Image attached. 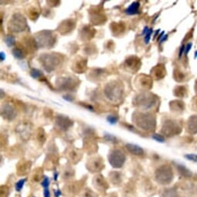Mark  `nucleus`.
Masks as SVG:
<instances>
[{"mask_svg": "<svg viewBox=\"0 0 197 197\" xmlns=\"http://www.w3.org/2000/svg\"><path fill=\"white\" fill-rule=\"evenodd\" d=\"M176 166L177 170L179 171V172L185 178H191L192 176V172L189 169H188L186 166H184L183 165H181V164H176Z\"/></svg>", "mask_w": 197, "mask_h": 197, "instance_id": "obj_23", "label": "nucleus"}, {"mask_svg": "<svg viewBox=\"0 0 197 197\" xmlns=\"http://www.w3.org/2000/svg\"><path fill=\"white\" fill-rule=\"evenodd\" d=\"M12 53H13V55L14 56V57H16V59L18 60H23V58H25V56H26V55H25L23 50H21V49L18 48V47L13 49Z\"/></svg>", "mask_w": 197, "mask_h": 197, "instance_id": "obj_28", "label": "nucleus"}, {"mask_svg": "<svg viewBox=\"0 0 197 197\" xmlns=\"http://www.w3.org/2000/svg\"><path fill=\"white\" fill-rule=\"evenodd\" d=\"M134 121L139 128L146 131H151L156 127V119L149 114L135 113L134 114Z\"/></svg>", "mask_w": 197, "mask_h": 197, "instance_id": "obj_2", "label": "nucleus"}, {"mask_svg": "<svg viewBox=\"0 0 197 197\" xmlns=\"http://www.w3.org/2000/svg\"><path fill=\"white\" fill-rule=\"evenodd\" d=\"M185 157L188 159V160L192 161V162H197V155L195 154H188L185 156Z\"/></svg>", "mask_w": 197, "mask_h": 197, "instance_id": "obj_39", "label": "nucleus"}, {"mask_svg": "<svg viewBox=\"0 0 197 197\" xmlns=\"http://www.w3.org/2000/svg\"><path fill=\"white\" fill-rule=\"evenodd\" d=\"M187 94L186 87L184 86H178L174 90V95L176 97L178 98H184Z\"/></svg>", "mask_w": 197, "mask_h": 197, "instance_id": "obj_26", "label": "nucleus"}, {"mask_svg": "<svg viewBox=\"0 0 197 197\" xmlns=\"http://www.w3.org/2000/svg\"><path fill=\"white\" fill-rule=\"evenodd\" d=\"M108 197H117V195H109Z\"/></svg>", "mask_w": 197, "mask_h": 197, "instance_id": "obj_51", "label": "nucleus"}, {"mask_svg": "<svg viewBox=\"0 0 197 197\" xmlns=\"http://www.w3.org/2000/svg\"><path fill=\"white\" fill-rule=\"evenodd\" d=\"M141 65V61L137 56H130L125 60V67L128 68V71L132 72L136 71L139 69Z\"/></svg>", "mask_w": 197, "mask_h": 197, "instance_id": "obj_12", "label": "nucleus"}, {"mask_svg": "<svg viewBox=\"0 0 197 197\" xmlns=\"http://www.w3.org/2000/svg\"><path fill=\"white\" fill-rule=\"evenodd\" d=\"M161 197H180V195L176 189H167L162 192Z\"/></svg>", "mask_w": 197, "mask_h": 197, "instance_id": "obj_27", "label": "nucleus"}, {"mask_svg": "<svg viewBox=\"0 0 197 197\" xmlns=\"http://www.w3.org/2000/svg\"><path fill=\"white\" fill-rule=\"evenodd\" d=\"M106 97L111 101H118L123 95V89L121 83L118 81H112L107 84L104 89Z\"/></svg>", "mask_w": 197, "mask_h": 197, "instance_id": "obj_4", "label": "nucleus"}, {"mask_svg": "<svg viewBox=\"0 0 197 197\" xmlns=\"http://www.w3.org/2000/svg\"><path fill=\"white\" fill-rule=\"evenodd\" d=\"M149 27H148V26H145V27L144 28V30H143V32H142V34H146L147 33V32L148 31H149Z\"/></svg>", "mask_w": 197, "mask_h": 197, "instance_id": "obj_49", "label": "nucleus"}, {"mask_svg": "<svg viewBox=\"0 0 197 197\" xmlns=\"http://www.w3.org/2000/svg\"><path fill=\"white\" fill-rule=\"evenodd\" d=\"M82 197H98L97 194L90 189H85L81 195Z\"/></svg>", "mask_w": 197, "mask_h": 197, "instance_id": "obj_34", "label": "nucleus"}, {"mask_svg": "<svg viewBox=\"0 0 197 197\" xmlns=\"http://www.w3.org/2000/svg\"><path fill=\"white\" fill-rule=\"evenodd\" d=\"M152 138L156 140V141H158V142H165V138L162 135H159V134H154V135H152Z\"/></svg>", "mask_w": 197, "mask_h": 197, "instance_id": "obj_36", "label": "nucleus"}, {"mask_svg": "<svg viewBox=\"0 0 197 197\" xmlns=\"http://www.w3.org/2000/svg\"><path fill=\"white\" fill-rule=\"evenodd\" d=\"M50 184V178L45 176L43 177V180H42V182H41V186H43L44 189H47V188H49Z\"/></svg>", "mask_w": 197, "mask_h": 197, "instance_id": "obj_35", "label": "nucleus"}, {"mask_svg": "<svg viewBox=\"0 0 197 197\" xmlns=\"http://www.w3.org/2000/svg\"><path fill=\"white\" fill-rule=\"evenodd\" d=\"M152 77L156 80H160L162 79L166 74V70H165V66L163 64H159L156 66L152 70Z\"/></svg>", "mask_w": 197, "mask_h": 197, "instance_id": "obj_13", "label": "nucleus"}, {"mask_svg": "<svg viewBox=\"0 0 197 197\" xmlns=\"http://www.w3.org/2000/svg\"><path fill=\"white\" fill-rule=\"evenodd\" d=\"M181 131L182 126L177 121L167 120L162 125V132L168 137L178 135L181 132Z\"/></svg>", "mask_w": 197, "mask_h": 197, "instance_id": "obj_7", "label": "nucleus"}, {"mask_svg": "<svg viewBox=\"0 0 197 197\" xmlns=\"http://www.w3.org/2000/svg\"><path fill=\"white\" fill-rule=\"evenodd\" d=\"M40 62L43 65V68L47 71H51L57 68V66L60 64V57L55 53L45 54L40 56Z\"/></svg>", "mask_w": 197, "mask_h": 197, "instance_id": "obj_6", "label": "nucleus"}, {"mask_svg": "<svg viewBox=\"0 0 197 197\" xmlns=\"http://www.w3.org/2000/svg\"><path fill=\"white\" fill-rule=\"evenodd\" d=\"M5 43L9 47H12L16 44V40L13 36H7L5 38Z\"/></svg>", "mask_w": 197, "mask_h": 197, "instance_id": "obj_30", "label": "nucleus"}, {"mask_svg": "<svg viewBox=\"0 0 197 197\" xmlns=\"http://www.w3.org/2000/svg\"><path fill=\"white\" fill-rule=\"evenodd\" d=\"M74 65L72 67V69L74 68L76 72L83 73L86 70L87 68V60L83 59L81 57H79L78 60H76Z\"/></svg>", "mask_w": 197, "mask_h": 197, "instance_id": "obj_17", "label": "nucleus"}, {"mask_svg": "<svg viewBox=\"0 0 197 197\" xmlns=\"http://www.w3.org/2000/svg\"><path fill=\"white\" fill-rule=\"evenodd\" d=\"M195 93L197 94V80H195Z\"/></svg>", "mask_w": 197, "mask_h": 197, "instance_id": "obj_50", "label": "nucleus"}, {"mask_svg": "<svg viewBox=\"0 0 197 197\" xmlns=\"http://www.w3.org/2000/svg\"><path fill=\"white\" fill-rule=\"evenodd\" d=\"M43 195H44V197H51L50 196V192L49 188L44 189V190H43Z\"/></svg>", "mask_w": 197, "mask_h": 197, "instance_id": "obj_43", "label": "nucleus"}, {"mask_svg": "<svg viewBox=\"0 0 197 197\" xmlns=\"http://www.w3.org/2000/svg\"><path fill=\"white\" fill-rule=\"evenodd\" d=\"M6 59V53H3V52H1L0 53V60H1V61H3L5 60Z\"/></svg>", "mask_w": 197, "mask_h": 197, "instance_id": "obj_46", "label": "nucleus"}, {"mask_svg": "<svg viewBox=\"0 0 197 197\" xmlns=\"http://www.w3.org/2000/svg\"><path fill=\"white\" fill-rule=\"evenodd\" d=\"M192 43H189L186 46V50H185V53H186V55L188 54L189 51L191 50V48H192Z\"/></svg>", "mask_w": 197, "mask_h": 197, "instance_id": "obj_42", "label": "nucleus"}, {"mask_svg": "<svg viewBox=\"0 0 197 197\" xmlns=\"http://www.w3.org/2000/svg\"><path fill=\"white\" fill-rule=\"evenodd\" d=\"M192 107L193 111H197V96L194 97L193 99L192 100Z\"/></svg>", "mask_w": 197, "mask_h": 197, "instance_id": "obj_40", "label": "nucleus"}, {"mask_svg": "<svg viewBox=\"0 0 197 197\" xmlns=\"http://www.w3.org/2000/svg\"><path fill=\"white\" fill-rule=\"evenodd\" d=\"M174 78L176 81L182 82L184 80L185 75L183 72L180 71L179 70H175L174 71Z\"/></svg>", "mask_w": 197, "mask_h": 197, "instance_id": "obj_29", "label": "nucleus"}, {"mask_svg": "<svg viewBox=\"0 0 197 197\" xmlns=\"http://www.w3.org/2000/svg\"><path fill=\"white\" fill-rule=\"evenodd\" d=\"M185 50H186V46L183 45L181 47H180V53H179V56H180V57H181L182 55L183 54V53H184V52H185Z\"/></svg>", "mask_w": 197, "mask_h": 197, "instance_id": "obj_45", "label": "nucleus"}, {"mask_svg": "<svg viewBox=\"0 0 197 197\" xmlns=\"http://www.w3.org/2000/svg\"><path fill=\"white\" fill-rule=\"evenodd\" d=\"M26 181V179H22V180H19L17 183H16V184H15V189H16V192H20L23 189Z\"/></svg>", "mask_w": 197, "mask_h": 197, "instance_id": "obj_31", "label": "nucleus"}, {"mask_svg": "<svg viewBox=\"0 0 197 197\" xmlns=\"http://www.w3.org/2000/svg\"><path fill=\"white\" fill-rule=\"evenodd\" d=\"M104 139L107 141H109V142H112V143H116L118 142V139L115 136H114L111 134L105 133L104 135Z\"/></svg>", "mask_w": 197, "mask_h": 197, "instance_id": "obj_33", "label": "nucleus"}, {"mask_svg": "<svg viewBox=\"0 0 197 197\" xmlns=\"http://www.w3.org/2000/svg\"><path fill=\"white\" fill-rule=\"evenodd\" d=\"M93 185L95 187V189L99 190L100 192H106L109 187L107 181L105 180L104 177H103V176H101V175H98L94 178Z\"/></svg>", "mask_w": 197, "mask_h": 197, "instance_id": "obj_11", "label": "nucleus"}, {"mask_svg": "<svg viewBox=\"0 0 197 197\" xmlns=\"http://www.w3.org/2000/svg\"><path fill=\"white\" fill-rule=\"evenodd\" d=\"M10 26H11L10 30H12L13 32L19 33L24 30L25 28L27 26L24 16H23L19 13H16L13 16L12 20H10Z\"/></svg>", "mask_w": 197, "mask_h": 197, "instance_id": "obj_8", "label": "nucleus"}, {"mask_svg": "<svg viewBox=\"0 0 197 197\" xmlns=\"http://www.w3.org/2000/svg\"><path fill=\"white\" fill-rule=\"evenodd\" d=\"M64 99L66 100V101H70V102H71V101H73V100H74V98H73L72 96H71V95H65V96H64Z\"/></svg>", "mask_w": 197, "mask_h": 197, "instance_id": "obj_44", "label": "nucleus"}, {"mask_svg": "<svg viewBox=\"0 0 197 197\" xmlns=\"http://www.w3.org/2000/svg\"><path fill=\"white\" fill-rule=\"evenodd\" d=\"M107 121L109 122V123L111 124V125H114V124L117 123L118 118L114 115H109L107 116Z\"/></svg>", "mask_w": 197, "mask_h": 197, "instance_id": "obj_37", "label": "nucleus"}, {"mask_svg": "<svg viewBox=\"0 0 197 197\" xmlns=\"http://www.w3.org/2000/svg\"><path fill=\"white\" fill-rule=\"evenodd\" d=\"M171 111L175 112H183L185 109V104L181 101H172L170 102Z\"/></svg>", "mask_w": 197, "mask_h": 197, "instance_id": "obj_20", "label": "nucleus"}, {"mask_svg": "<svg viewBox=\"0 0 197 197\" xmlns=\"http://www.w3.org/2000/svg\"><path fill=\"white\" fill-rule=\"evenodd\" d=\"M135 84L137 87L140 90L148 91L152 88V78L150 76L141 74L138 76L135 80Z\"/></svg>", "mask_w": 197, "mask_h": 197, "instance_id": "obj_9", "label": "nucleus"}, {"mask_svg": "<svg viewBox=\"0 0 197 197\" xmlns=\"http://www.w3.org/2000/svg\"><path fill=\"white\" fill-rule=\"evenodd\" d=\"M2 115L5 119L12 121L16 118V112L11 106L6 104L2 108Z\"/></svg>", "mask_w": 197, "mask_h": 197, "instance_id": "obj_14", "label": "nucleus"}, {"mask_svg": "<svg viewBox=\"0 0 197 197\" xmlns=\"http://www.w3.org/2000/svg\"><path fill=\"white\" fill-rule=\"evenodd\" d=\"M74 25H75V23H74V22L73 20H66L60 25L59 31L61 33H63V30H65L66 33H68L67 29H68V30L70 32L71 30H72V28L74 29Z\"/></svg>", "mask_w": 197, "mask_h": 197, "instance_id": "obj_22", "label": "nucleus"}, {"mask_svg": "<svg viewBox=\"0 0 197 197\" xmlns=\"http://www.w3.org/2000/svg\"><path fill=\"white\" fill-rule=\"evenodd\" d=\"M58 176H59V173L57 172H54V173H53V180L54 181H57Z\"/></svg>", "mask_w": 197, "mask_h": 197, "instance_id": "obj_47", "label": "nucleus"}, {"mask_svg": "<svg viewBox=\"0 0 197 197\" xmlns=\"http://www.w3.org/2000/svg\"><path fill=\"white\" fill-rule=\"evenodd\" d=\"M59 86L62 88L64 89H72L74 88V87L77 86V82L75 80H74L71 77H66V78H61L60 83Z\"/></svg>", "mask_w": 197, "mask_h": 197, "instance_id": "obj_15", "label": "nucleus"}, {"mask_svg": "<svg viewBox=\"0 0 197 197\" xmlns=\"http://www.w3.org/2000/svg\"><path fill=\"white\" fill-rule=\"evenodd\" d=\"M56 125L59 126V128H60L61 130H67L73 125V122L68 118L60 115V117L56 119Z\"/></svg>", "mask_w": 197, "mask_h": 197, "instance_id": "obj_16", "label": "nucleus"}, {"mask_svg": "<svg viewBox=\"0 0 197 197\" xmlns=\"http://www.w3.org/2000/svg\"><path fill=\"white\" fill-rule=\"evenodd\" d=\"M187 130L189 133L197 134V115H193L189 118L188 121Z\"/></svg>", "mask_w": 197, "mask_h": 197, "instance_id": "obj_19", "label": "nucleus"}, {"mask_svg": "<svg viewBox=\"0 0 197 197\" xmlns=\"http://www.w3.org/2000/svg\"><path fill=\"white\" fill-rule=\"evenodd\" d=\"M111 29L114 35H119L125 30V26L122 23H112L111 25Z\"/></svg>", "mask_w": 197, "mask_h": 197, "instance_id": "obj_25", "label": "nucleus"}, {"mask_svg": "<svg viewBox=\"0 0 197 197\" xmlns=\"http://www.w3.org/2000/svg\"><path fill=\"white\" fill-rule=\"evenodd\" d=\"M168 39V35H164L163 37H162V39L160 40V43H163L165 40H166Z\"/></svg>", "mask_w": 197, "mask_h": 197, "instance_id": "obj_48", "label": "nucleus"}, {"mask_svg": "<svg viewBox=\"0 0 197 197\" xmlns=\"http://www.w3.org/2000/svg\"><path fill=\"white\" fill-rule=\"evenodd\" d=\"M53 193H54L55 197H60L61 195H62V191L60 189H53Z\"/></svg>", "mask_w": 197, "mask_h": 197, "instance_id": "obj_41", "label": "nucleus"}, {"mask_svg": "<svg viewBox=\"0 0 197 197\" xmlns=\"http://www.w3.org/2000/svg\"><path fill=\"white\" fill-rule=\"evenodd\" d=\"M87 168L91 172H100L103 168H104V164L101 159L94 158L91 159L87 163Z\"/></svg>", "mask_w": 197, "mask_h": 197, "instance_id": "obj_10", "label": "nucleus"}, {"mask_svg": "<svg viewBox=\"0 0 197 197\" xmlns=\"http://www.w3.org/2000/svg\"><path fill=\"white\" fill-rule=\"evenodd\" d=\"M126 156L120 149H113L109 152L108 162L113 168H120L125 164Z\"/></svg>", "mask_w": 197, "mask_h": 197, "instance_id": "obj_5", "label": "nucleus"}, {"mask_svg": "<svg viewBox=\"0 0 197 197\" xmlns=\"http://www.w3.org/2000/svg\"><path fill=\"white\" fill-rule=\"evenodd\" d=\"M195 57H197V51H195Z\"/></svg>", "mask_w": 197, "mask_h": 197, "instance_id": "obj_52", "label": "nucleus"}, {"mask_svg": "<svg viewBox=\"0 0 197 197\" xmlns=\"http://www.w3.org/2000/svg\"><path fill=\"white\" fill-rule=\"evenodd\" d=\"M30 76L34 79H38L43 76L41 71L38 69H32L30 71Z\"/></svg>", "mask_w": 197, "mask_h": 197, "instance_id": "obj_32", "label": "nucleus"}, {"mask_svg": "<svg viewBox=\"0 0 197 197\" xmlns=\"http://www.w3.org/2000/svg\"><path fill=\"white\" fill-rule=\"evenodd\" d=\"M139 2H134L125 10V13L128 15H136L139 13Z\"/></svg>", "mask_w": 197, "mask_h": 197, "instance_id": "obj_21", "label": "nucleus"}, {"mask_svg": "<svg viewBox=\"0 0 197 197\" xmlns=\"http://www.w3.org/2000/svg\"><path fill=\"white\" fill-rule=\"evenodd\" d=\"M125 148L127 150L131 153V154L135 155V156H141L144 154V150L142 148L140 147L138 145L135 144H126L125 145Z\"/></svg>", "mask_w": 197, "mask_h": 197, "instance_id": "obj_18", "label": "nucleus"}, {"mask_svg": "<svg viewBox=\"0 0 197 197\" xmlns=\"http://www.w3.org/2000/svg\"><path fill=\"white\" fill-rule=\"evenodd\" d=\"M157 97L150 93H142L135 98L134 104L138 107L144 110L152 108L156 104Z\"/></svg>", "mask_w": 197, "mask_h": 197, "instance_id": "obj_3", "label": "nucleus"}, {"mask_svg": "<svg viewBox=\"0 0 197 197\" xmlns=\"http://www.w3.org/2000/svg\"><path fill=\"white\" fill-rule=\"evenodd\" d=\"M156 180L161 185H168L173 180L172 168L168 165H162L156 169L155 173Z\"/></svg>", "mask_w": 197, "mask_h": 197, "instance_id": "obj_1", "label": "nucleus"}, {"mask_svg": "<svg viewBox=\"0 0 197 197\" xmlns=\"http://www.w3.org/2000/svg\"><path fill=\"white\" fill-rule=\"evenodd\" d=\"M109 178H110V180L114 185H119L122 183V174L119 172L113 171L112 172L109 174Z\"/></svg>", "mask_w": 197, "mask_h": 197, "instance_id": "obj_24", "label": "nucleus"}, {"mask_svg": "<svg viewBox=\"0 0 197 197\" xmlns=\"http://www.w3.org/2000/svg\"><path fill=\"white\" fill-rule=\"evenodd\" d=\"M152 32H153L152 29H149L147 33L145 34V44H148L149 43V40H150L151 35H152Z\"/></svg>", "mask_w": 197, "mask_h": 197, "instance_id": "obj_38", "label": "nucleus"}]
</instances>
